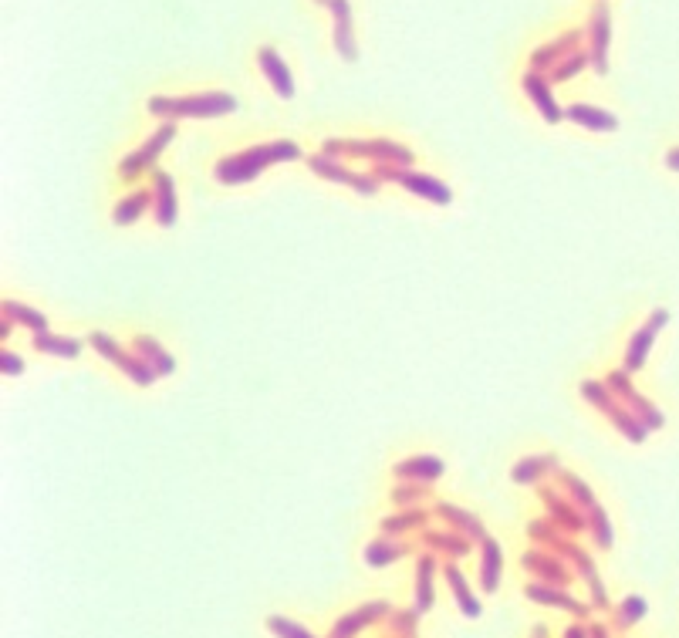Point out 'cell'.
Segmentation results:
<instances>
[{
  "mask_svg": "<svg viewBox=\"0 0 679 638\" xmlns=\"http://www.w3.org/2000/svg\"><path fill=\"white\" fill-rule=\"evenodd\" d=\"M531 473H541V463H538V460H527V463H521V466H517V473H514V480H517V483H531V480H534Z\"/></svg>",
  "mask_w": 679,
  "mask_h": 638,
  "instance_id": "7c38bea8",
  "label": "cell"
},
{
  "mask_svg": "<svg viewBox=\"0 0 679 638\" xmlns=\"http://www.w3.org/2000/svg\"><path fill=\"white\" fill-rule=\"evenodd\" d=\"M399 183H406L412 193L429 196V199H436V203H449V190L447 186H440L436 179H426V176H399Z\"/></svg>",
  "mask_w": 679,
  "mask_h": 638,
  "instance_id": "277c9868",
  "label": "cell"
},
{
  "mask_svg": "<svg viewBox=\"0 0 679 638\" xmlns=\"http://www.w3.org/2000/svg\"><path fill=\"white\" fill-rule=\"evenodd\" d=\"M264 64L271 68V75H274V81H277V88H281V92L288 95V92H291V85H288V78H284V68H281V64L274 61V55H264Z\"/></svg>",
  "mask_w": 679,
  "mask_h": 638,
  "instance_id": "8fae6325",
  "label": "cell"
},
{
  "mask_svg": "<svg viewBox=\"0 0 679 638\" xmlns=\"http://www.w3.org/2000/svg\"><path fill=\"white\" fill-rule=\"evenodd\" d=\"M139 348L146 351V355H149V358L155 362V365H159V371H162V375H169V371H173V358H166V355H162V348H155L153 338H139Z\"/></svg>",
  "mask_w": 679,
  "mask_h": 638,
  "instance_id": "52a82bcc",
  "label": "cell"
},
{
  "mask_svg": "<svg viewBox=\"0 0 679 638\" xmlns=\"http://www.w3.org/2000/svg\"><path fill=\"white\" fill-rule=\"evenodd\" d=\"M274 159H298V146L277 142V146H267V149H253V153H244L237 159H227L216 173H220V183H251L253 176L260 173V166L274 162Z\"/></svg>",
  "mask_w": 679,
  "mask_h": 638,
  "instance_id": "6da1fadb",
  "label": "cell"
},
{
  "mask_svg": "<svg viewBox=\"0 0 679 638\" xmlns=\"http://www.w3.org/2000/svg\"><path fill=\"white\" fill-rule=\"evenodd\" d=\"M146 203H149V196H146V193H136L132 199H122V206H118V213H115V223H129V220H136Z\"/></svg>",
  "mask_w": 679,
  "mask_h": 638,
  "instance_id": "8992f818",
  "label": "cell"
},
{
  "mask_svg": "<svg viewBox=\"0 0 679 638\" xmlns=\"http://www.w3.org/2000/svg\"><path fill=\"white\" fill-rule=\"evenodd\" d=\"M440 473H443V463L429 460V456H419V460H409V463L396 466V476H409V480H436Z\"/></svg>",
  "mask_w": 679,
  "mask_h": 638,
  "instance_id": "3957f363",
  "label": "cell"
},
{
  "mask_svg": "<svg viewBox=\"0 0 679 638\" xmlns=\"http://www.w3.org/2000/svg\"><path fill=\"white\" fill-rule=\"evenodd\" d=\"M571 118H578V122H588L592 129H612L615 122L612 115H602V112H588V108H571Z\"/></svg>",
  "mask_w": 679,
  "mask_h": 638,
  "instance_id": "ba28073f",
  "label": "cell"
},
{
  "mask_svg": "<svg viewBox=\"0 0 679 638\" xmlns=\"http://www.w3.org/2000/svg\"><path fill=\"white\" fill-rule=\"evenodd\" d=\"M155 216L162 227H169L176 220V196H173V179L166 173L155 176Z\"/></svg>",
  "mask_w": 679,
  "mask_h": 638,
  "instance_id": "7a4b0ae2",
  "label": "cell"
},
{
  "mask_svg": "<svg viewBox=\"0 0 679 638\" xmlns=\"http://www.w3.org/2000/svg\"><path fill=\"white\" fill-rule=\"evenodd\" d=\"M4 311H10L18 321H27L31 328H44V318H41L38 311H31V308H20V304H14V301H7L4 304Z\"/></svg>",
  "mask_w": 679,
  "mask_h": 638,
  "instance_id": "9c48e42d",
  "label": "cell"
},
{
  "mask_svg": "<svg viewBox=\"0 0 679 638\" xmlns=\"http://www.w3.org/2000/svg\"><path fill=\"white\" fill-rule=\"evenodd\" d=\"M649 338H652V331H639L636 334V345L629 351V368H636L642 362V351H649Z\"/></svg>",
  "mask_w": 679,
  "mask_h": 638,
  "instance_id": "30bf717a",
  "label": "cell"
},
{
  "mask_svg": "<svg viewBox=\"0 0 679 638\" xmlns=\"http://www.w3.org/2000/svg\"><path fill=\"white\" fill-rule=\"evenodd\" d=\"M4 371H7V375H18L20 371V362L14 358V355H4Z\"/></svg>",
  "mask_w": 679,
  "mask_h": 638,
  "instance_id": "4fadbf2b",
  "label": "cell"
},
{
  "mask_svg": "<svg viewBox=\"0 0 679 638\" xmlns=\"http://www.w3.org/2000/svg\"><path fill=\"white\" fill-rule=\"evenodd\" d=\"M38 348L41 351H55V355H64V358H71V355H78L81 351V345L78 341H71V338H38Z\"/></svg>",
  "mask_w": 679,
  "mask_h": 638,
  "instance_id": "5b68a950",
  "label": "cell"
}]
</instances>
